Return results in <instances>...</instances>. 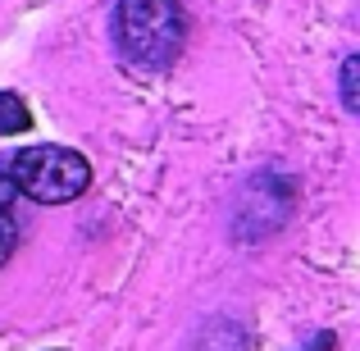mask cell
<instances>
[{
    "mask_svg": "<svg viewBox=\"0 0 360 351\" xmlns=\"http://www.w3.org/2000/svg\"><path fill=\"white\" fill-rule=\"evenodd\" d=\"M187 14L178 0H119L115 46L132 69H169L183 55Z\"/></svg>",
    "mask_w": 360,
    "mask_h": 351,
    "instance_id": "6da1fadb",
    "label": "cell"
},
{
    "mask_svg": "<svg viewBox=\"0 0 360 351\" xmlns=\"http://www.w3.org/2000/svg\"><path fill=\"white\" fill-rule=\"evenodd\" d=\"M292 201H297V183L278 169H260L251 183L238 192L233 201V215H229V233L238 246H251V242H264L288 224L292 215Z\"/></svg>",
    "mask_w": 360,
    "mask_h": 351,
    "instance_id": "3957f363",
    "label": "cell"
},
{
    "mask_svg": "<svg viewBox=\"0 0 360 351\" xmlns=\"http://www.w3.org/2000/svg\"><path fill=\"white\" fill-rule=\"evenodd\" d=\"M338 91H342V110H347V115H360V55H347V60H342Z\"/></svg>",
    "mask_w": 360,
    "mask_h": 351,
    "instance_id": "8992f818",
    "label": "cell"
},
{
    "mask_svg": "<svg viewBox=\"0 0 360 351\" xmlns=\"http://www.w3.org/2000/svg\"><path fill=\"white\" fill-rule=\"evenodd\" d=\"M333 347H338V338L324 328V333H310V343L301 347V351H333Z\"/></svg>",
    "mask_w": 360,
    "mask_h": 351,
    "instance_id": "52a82bcc",
    "label": "cell"
},
{
    "mask_svg": "<svg viewBox=\"0 0 360 351\" xmlns=\"http://www.w3.org/2000/svg\"><path fill=\"white\" fill-rule=\"evenodd\" d=\"M14 201H18V187H14V178H9V169L0 165V269H5V260L14 255V246H18Z\"/></svg>",
    "mask_w": 360,
    "mask_h": 351,
    "instance_id": "277c9868",
    "label": "cell"
},
{
    "mask_svg": "<svg viewBox=\"0 0 360 351\" xmlns=\"http://www.w3.org/2000/svg\"><path fill=\"white\" fill-rule=\"evenodd\" d=\"M9 178H14L18 196L37 205H69L91 187V165L87 155L69 146H27L9 155Z\"/></svg>",
    "mask_w": 360,
    "mask_h": 351,
    "instance_id": "7a4b0ae2",
    "label": "cell"
},
{
    "mask_svg": "<svg viewBox=\"0 0 360 351\" xmlns=\"http://www.w3.org/2000/svg\"><path fill=\"white\" fill-rule=\"evenodd\" d=\"M32 128V110L18 91H0V132L5 137H18V132Z\"/></svg>",
    "mask_w": 360,
    "mask_h": 351,
    "instance_id": "5b68a950",
    "label": "cell"
}]
</instances>
